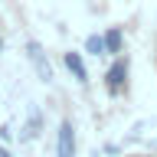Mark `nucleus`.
Wrapping results in <instances>:
<instances>
[{
	"mask_svg": "<svg viewBox=\"0 0 157 157\" xmlns=\"http://www.w3.org/2000/svg\"><path fill=\"white\" fill-rule=\"evenodd\" d=\"M124 78H128V59H115L111 62V69L105 72V85L111 95H118L121 92V85H124Z\"/></svg>",
	"mask_w": 157,
	"mask_h": 157,
	"instance_id": "7ed1b4c3",
	"label": "nucleus"
},
{
	"mask_svg": "<svg viewBox=\"0 0 157 157\" xmlns=\"http://www.w3.org/2000/svg\"><path fill=\"white\" fill-rule=\"evenodd\" d=\"M26 56H29V62L36 66V75L43 78V82H52V69H49L46 52H43V46H39V43H33V39H29V43H26Z\"/></svg>",
	"mask_w": 157,
	"mask_h": 157,
	"instance_id": "f03ea898",
	"label": "nucleus"
},
{
	"mask_svg": "<svg viewBox=\"0 0 157 157\" xmlns=\"http://www.w3.org/2000/svg\"><path fill=\"white\" fill-rule=\"evenodd\" d=\"M85 52H92V56H105V52H108L105 36H88L85 39Z\"/></svg>",
	"mask_w": 157,
	"mask_h": 157,
	"instance_id": "39448f33",
	"label": "nucleus"
},
{
	"mask_svg": "<svg viewBox=\"0 0 157 157\" xmlns=\"http://www.w3.org/2000/svg\"><path fill=\"white\" fill-rule=\"evenodd\" d=\"M0 52H3V39H0Z\"/></svg>",
	"mask_w": 157,
	"mask_h": 157,
	"instance_id": "6e6552de",
	"label": "nucleus"
},
{
	"mask_svg": "<svg viewBox=\"0 0 157 157\" xmlns=\"http://www.w3.org/2000/svg\"><path fill=\"white\" fill-rule=\"evenodd\" d=\"M105 46H108V52H121V29H108L105 33Z\"/></svg>",
	"mask_w": 157,
	"mask_h": 157,
	"instance_id": "423d86ee",
	"label": "nucleus"
},
{
	"mask_svg": "<svg viewBox=\"0 0 157 157\" xmlns=\"http://www.w3.org/2000/svg\"><path fill=\"white\" fill-rule=\"evenodd\" d=\"M66 69L75 75V82H88V69H85V62H82L78 52H66Z\"/></svg>",
	"mask_w": 157,
	"mask_h": 157,
	"instance_id": "20e7f679",
	"label": "nucleus"
},
{
	"mask_svg": "<svg viewBox=\"0 0 157 157\" xmlns=\"http://www.w3.org/2000/svg\"><path fill=\"white\" fill-rule=\"evenodd\" d=\"M56 154L59 157H75V128H72V121H62V124H59Z\"/></svg>",
	"mask_w": 157,
	"mask_h": 157,
	"instance_id": "f257e3e1",
	"label": "nucleus"
},
{
	"mask_svg": "<svg viewBox=\"0 0 157 157\" xmlns=\"http://www.w3.org/2000/svg\"><path fill=\"white\" fill-rule=\"evenodd\" d=\"M0 157H10V154H7V151H3V147H0Z\"/></svg>",
	"mask_w": 157,
	"mask_h": 157,
	"instance_id": "0eeeda50",
	"label": "nucleus"
}]
</instances>
